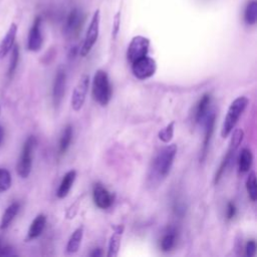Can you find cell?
<instances>
[{"instance_id": "14", "label": "cell", "mask_w": 257, "mask_h": 257, "mask_svg": "<svg viewBox=\"0 0 257 257\" xmlns=\"http://www.w3.org/2000/svg\"><path fill=\"white\" fill-rule=\"evenodd\" d=\"M211 100H212L211 94L205 93L202 95V97L198 101V103L195 107V111H194V121L196 123L201 122L208 115V110H209V107L211 104Z\"/></svg>"}, {"instance_id": "7", "label": "cell", "mask_w": 257, "mask_h": 257, "mask_svg": "<svg viewBox=\"0 0 257 257\" xmlns=\"http://www.w3.org/2000/svg\"><path fill=\"white\" fill-rule=\"evenodd\" d=\"M99 22H100V13H99V10L97 9L91 18V21L89 23V26L87 28V31L84 37L83 44L80 48L81 56H86L91 50V48L93 47L94 43L96 42L98 37V32H99Z\"/></svg>"}, {"instance_id": "23", "label": "cell", "mask_w": 257, "mask_h": 257, "mask_svg": "<svg viewBox=\"0 0 257 257\" xmlns=\"http://www.w3.org/2000/svg\"><path fill=\"white\" fill-rule=\"evenodd\" d=\"M72 135H73V130H72V126L70 124H67L62 134H61V137H60V140H59V154L60 155H63L65 154V152L68 150L69 146H70V143H71V140H72Z\"/></svg>"}, {"instance_id": "27", "label": "cell", "mask_w": 257, "mask_h": 257, "mask_svg": "<svg viewBox=\"0 0 257 257\" xmlns=\"http://www.w3.org/2000/svg\"><path fill=\"white\" fill-rule=\"evenodd\" d=\"M19 62V48L18 45H13L12 47V53H11V58H10V63H9V67H8V77L11 78L17 68Z\"/></svg>"}, {"instance_id": "16", "label": "cell", "mask_w": 257, "mask_h": 257, "mask_svg": "<svg viewBox=\"0 0 257 257\" xmlns=\"http://www.w3.org/2000/svg\"><path fill=\"white\" fill-rule=\"evenodd\" d=\"M75 178H76L75 170H70L63 176V178L59 184V187L57 189V192H56V196L59 199H63L68 195V193L74 183Z\"/></svg>"}, {"instance_id": "24", "label": "cell", "mask_w": 257, "mask_h": 257, "mask_svg": "<svg viewBox=\"0 0 257 257\" xmlns=\"http://www.w3.org/2000/svg\"><path fill=\"white\" fill-rule=\"evenodd\" d=\"M176 230L171 228L169 229L161 239V249L164 252H168L173 249L176 244Z\"/></svg>"}, {"instance_id": "30", "label": "cell", "mask_w": 257, "mask_h": 257, "mask_svg": "<svg viewBox=\"0 0 257 257\" xmlns=\"http://www.w3.org/2000/svg\"><path fill=\"white\" fill-rule=\"evenodd\" d=\"M237 213V208L234 202L230 201L227 203V209H226V218L227 220H232Z\"/></svg>"}, {"instance_id": "33", "label": "cell", "mask_w": 257, "mask_h": 257, "mask_svg": "<svg viewBox=\"0 0 257 257\" xmlns=\"http://www.w3.org/2000/svg\"><path fill=\"white\" fill-rule=\"evenodd\" d=\"M101 255H102V252H101V250H100L99 248L94 249V250L90 253V256H91V257H99V256H101Z\"/></svg>"}, {"instance_id": "34", "label": "cell", "mask_w": 257, "mask_h": 257, "mask_svg": "<svg viewBox=\"0 0 257 257\" xmlns=\"http://www.w3.org/2000/svg\"><path fill=\"white\" fill-rule=\"evenodd\" d=\"M3 139H4V128L0 125V146L3 142Z\"/></svg>"}, {"instance_id": "29", "label": "cell", "mask_w": 257, "mask_h": 257, "mask_svg": "<svg viewBox=\"0 0 257 257\" xmlns=\"http://www.w3.org/2000/svg\"><path fill=\"white\" fill-rule=\"evenodd\" d=\"M11 187V175L3 168H0V193L7 191Z\"/></svg>"}, {"instance_id": "11", "label": "cell", "mask_w": 257, "mask_h": 257, "mask_svg": "<svg viewBox=\"0 0 257 257\" xmlns=\"http://www.w3.org/2000/svg\"><path fill=\"white\" fill-rule=\"evenodd\" d=\"M92 199L94 205L99 209H107L113 203L112 195L100 183H95L93 185Z\"/></svg>"}, {"instance_id": "19", "label": "cell", "mask_w": 257, "mask_h": 257, "mask_svg": "<svg viewBox=\"0 0 257 257\" xmlns=\"http://www.w3.org/2000/svg\"><path fill=\"white\" fill-rule=\"evenodd\" d=\"M123 232V226L119 225L115 228L114 232L112 233L109 243H108V251H107V257H115L118 254L119 246H120V240L121 235Z\"/></svg>"}, {"instance_id": "20", "label": "cell", "mask_w": 257, "mask_h": 257, "mask_svg": "<svg viewBox=\"0 0 257 257\" xmlns=\"http://www.w3.org/2000/svg\"><path fill=\"white\" fill-rule=\"evenodd\" d=\"M20 209V205L19 203L17 202H14L12 203L11 205H9L5 212L3 213L2 215V218H1V222H0V229L1 230H4L6 228L9 227V225L11 224V222L13 221V219L15 218V216L17 215L18 211Z\"/></svg>"}, {"instance_id": "28", "label": "cell", "mask_w": 257, "mask_h": 257, "mask_svg": "<svg viewBox=\"0 0 257 257\" xmlns=\"http://www.w3.org/2000/svg\"><path fill=\"white\" fill-rule=\"evenodd\" d=\"M174 130H175V121H171L170 123H168L164 128H162L159 132V134H158L159 139L163 143H166V144L170 143L174 136Z\"/></svg>"}, {"instance_id": "26", "label": "cell", "mask_w": 257, "mask_h": 257, "mask_svg": "<svg viewBox=\"0 0 257 257\" xmlns=\"http://www.w3.org/2000/svg\"><path fill=\"white\" fill-rule=\"evenodd\" d=\"M246 190L251 201L255 202L257 199V182L254 172H251L246 180Z\"/></svg>"}, {"instance_id": "9", "label": "cell", "mask_w": 257, "mask_h": 257, "mask_svg": "<svg viewBox=\"0 0 257 257\" xmlns=\"http://www.w3.org/2000/svg\"><path fill=\"white\" fill-rule=\"evenodd\" d=\"M89 86V76L87 74H83L72 91L71 95V107L73 110L78 111L84 104L86 94Z\"/></svg>"}, {"instance_id": "1", "label": "cell", "mask_w": 257, "mask_h": 257, "mask_svg": "<svg viewBox=\"0 0 257 257\" xmlns=\"http://www.w3.org/2000/svg\"><path fill=\"white\" fill-rule=\"evenodd\" d=\"M178 148L176 144H171L169 146L161 149L157 155L154 157L148 174V184L151 187L159 186L167 176L173 167L174 160L177 154Z\"/></svg>"}, {"instance_id": "17", "label": "cell", "mask_w": 257, "mask_h": 257, "mask_svg": "<svg viewBox=\"0 0 257 257\" xmlns=\"http://www.w3.org/2000/svg\"><path fill=\"white\" fill-rule=\"evenodd\" d=\"M82 25V15L78 10H72L67 18L66 32L69 36H74L78 33Z\"/></svg>"}, {"instance_id": "25", "label": "cell", "mask_w": 257, "mask_h": 257, "mask_svg": "<svg viewBox=\"0 0 257 257\" xmlns=\"http://www.w3.org/2000/svg\"><path fill=\"white\" fill-rule=\"evenodd\" d=\"M257 19V2L256 1H250L247 6L246 9L244 11V20L247 24L252 25L255 24Z\"/></svg>"}, {"instance_id": "4", "label": "cell", "mask_w": 257, "mask_h": 257, "mask_svg": "<svg viewBox=\"0 0 257 257\" xmlns=\"http://www.w3.org/2000/svg\"><path fill=\"white\" fill-rule=\"evenodd\" d=\"M36 139L34 136H30L26 139L21 155L19 157L17 166H16V171L19 177L25 179L29 176L32 168V160H33V152L36 147Z\"/></svg>"}, {"instance_id": "12", "label": "cell", "mask_w": 257, "mask_h": 257, "mask_svg": "<svg viewBox=\"0 0 257 257\" xmlns=\"http://www.w3.org/2000/svg\"><path fill=\"white\" fill-rule=\"evenodd\" d=\"M205 132H204V140H203V144H202V148H201V152H200V162L203 163L207 157L208 154V150H209V146L211 143V139L214 133V127H215V119H216V114L215 112H211L210 114H208L205 118Z\"/></svg>"}, {"instance_id": "32", "label": "cell", "mask_w": 257, "mask_h": 257, "mask_svg": "<svg viewBox=\"0 0 257 257\" xmlns=\"http://www.w3.org/2000/svg\"><path fill=\"white\" fill-rule=\"evenodd\" d=\"M119 24H120V12H117L114 15V19H113V26H112V36L113 38L116 37L118 29H119Z\"/></svg>"}, {"instance_id": "2", "label": "cell", "mask_w": 257, "mask_h": 257, "mask_svg": "<svg viewBox=\"0 0 257 257\" xmlns=\"http://www.w3.org/2000/svg\"><path fill=\"white\" fill-rule=\"evenodd\" d=\"M111 85L107 73L104 70L98 69L94 73L92 80V95L96 102L105 106L111 98Z\"/></svg>"}, {"instance_id": "5", "label": "cell", "mask_w": 257, "mask_h": 257, "mask_svg": "<svg viewBox=\"0 0 257 257\" xmlns=\"http://www.w3.org/2000/svg\"><path fill=\"white\" fill-rule=\"evenodd\" d=\"M243 137H244V132L241 130V128H237L234 131L233 135H232V138H231V141H230V144H229V148L227 150V153L225 155V157L223 158L216 174H215V177H214V184L217 185L222 176L224 175L226 169L229 167V165L231 164V162L233 161L234 159V156H235V153L239 147V145L241 144L242 140H243Z\"/></svg>"}, {"instance_id": "22", "label": "cell", "mask_w": 257, "mask_h": 257, "mask_svg": "<svg viewBox=\"0 0 257 257\" xmlns=\"http://www.w3.org/2000/svg\"><path fill=\"white\" fill-rule=\"evenodd\" d=\"M82 237H83V227L79 226L78 228H76L73 231V233L69 237V240L66 245V252L67 253H75L80 246Z\"/></svg>"}, {"instance_id": "21", "label": "cell", "mask_w": 257, "mask_h": 257, "mask_svg": "<svg viewBox=\"0 0 257 257\" xmlns=\"http://www.w3.org/2000/svg\"><path fill=\"white\" fill-rule=\"evenodd\" d=\"M252 162H253V155L251 150L248 148L242 149L239 155V160H238L239 173H242V174L247 173L252 166Z\"/></svg>"}, {"instance_id": "6", "label": "cell", "mask_w": 257, "mask_h": 257, "mask_svg": "<svg viewBox=\"0 0 257 257\" xmlns=\"http://www.w3.org/2000/svg\"><path fill=\"white\" fill-rule=\"evenodd\" d=\"M132 64V72L140 80H145L152 77L157 70V62L154 58L146 55Z\"/></svg>"}, {"instance_id": "8", "label": "cell", "mask_w": 257, "mask_h": 257, "mask_svg": "<svg viewBox=\"0 0 257 257\" xmlns=\"http://www.w3.org/2000/svg\"><path fill=\"white\" fill-rule=\"evenodd\" d=\"M149 47H150L149 38L142 35H137L133 37L126 50V58L130 61V63H133L134 61L146 56L148 54Z\"/></svg>"}, {"instance_id": "18", "label": "cell", "mask_w": 257, "mask_h": 257, "mask_svg": "<svg viewBox=\"0 0 257 257\" xmlns=\"http://www.w3.org/2000/svg\"><path fill=\"white\" fill-rule=\"evenodd\" d=\"M46 225V216L44 214L37 215L34 220L32 221L28 233H27V240H33L41 235Z\"/></svg>"}, {"instance_id": "3", "label": "cell", "mask_w": 257, "mask_h": 257, "mask_svg": "<svg viewBox=\"0 0 257 257\" xmlns=\"http://www.w3.org/2000/svg\"><path fill=\"white\" fill-rule=\"evenodd\" d=\"M247 104H248V98L245 96H239L232 101V103L228 107L226 116L224 118V122L222 124V128H221L222 138L225 139L231 134L239 117L241 116L244 109L246 108Z\"/></svg>"}, {"instance_id": "10", "label": "cell", "mask_w": 257, "mask_h": 257, "mask_svg": "<svg viewBox=\"0 0 257 257\" xmlns=\"http://www.w3.org/2000/svg\"><path fill=\"white\" fill-rule=\"evenodd\" d=\"M66 86V72L63 68H58L54 77L53 87H52V101L55 107L59 106Z\"/></svg>"}, {"instance_id": "13", "label": "cell", "mask_w": 257, "mask_h": 257, "mask_svg": "<svg viewBox=\"0 0 257 257\" xmlns=\"http://www.w3.org/2000/svg\"><path fill=\"white\" fill-rule=\"evenodd\" d=\"M43 38L41 33V18L36 17L28 34L27 47L30 51H38L42 46Z\"/></svg>"}, {"instance_id": "15", "label": "cell", "mask_w": 257, "mask_h": 257, "mask_svg": "<svg viewBox=\"0 0 257 257\" xmlns=\"http://www.w3.org/2000/svg\"><path fill=\"white\" fill-rule=\"evenodd\" d=\"M17 33V25L12 23L0 43V58H3L12 49Z\"/></svg>"}, {"instance_id": "35", "label": "cell", "mask_w": 257, "mask_h": 257, "mask_svg": "<svg viewBox=\"0 0 257 257\" xmlns=\"http://www.w3.org/2000/svg\"><path fill=\"white\" fill-rule=\"evenodd\" d=\"M0 248H1V246H0Z\"/></svg>"}, {"instance_id": "31", "label": "cell", "mask_w": 257, "mask_h": 257, "mask_svg": "<svg viewBox=\"0 0 257 257\" xmlns=\"http://www.w3.org/2000/svg\"><path fill=\"white\" fill-rule=\"evenodd\" d=\"M256 253V242L255 240H249L245 247V255L247 257H252Z\"/></svg>"}]
</instances>
